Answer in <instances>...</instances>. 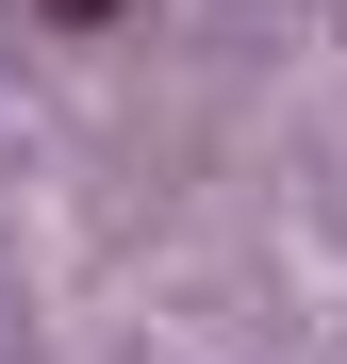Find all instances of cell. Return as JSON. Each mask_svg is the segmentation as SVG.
I'll return each instance as SVG.
<instances>
[{"instance_id":"1","label":"cell","mask_w":347,"mask_h":364,"mask_svg":"<svg viewBox=\"0 0 347 364\" xmlns=\"http://www.w3.org/2000/svg\"><path fill=\"white\" fill-rule=\"evenodd\" d=\"M33 17H67V33H116V17H133V0H33Z\"/></svg>"}]
</instances>
